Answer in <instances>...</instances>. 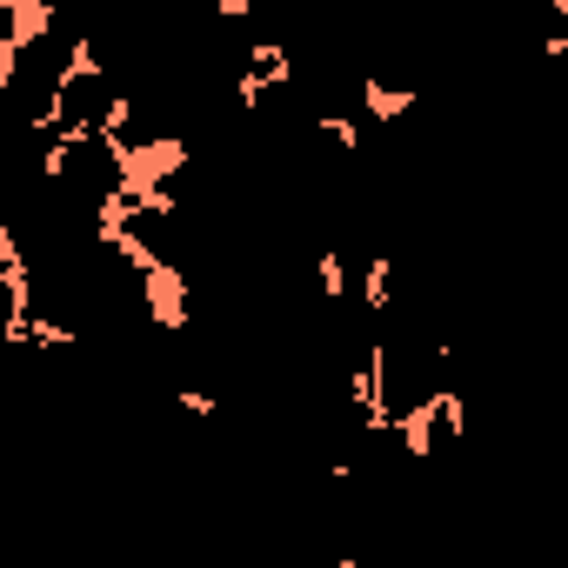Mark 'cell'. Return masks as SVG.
<instances>
[{"instance_id":"obj_1","label":"cell","mask_w":568,"mask_h":568,"mask_svg":"<svg viewBox=\"0 0 568 568\" xmlns=\"http://www.w3.org/2000/svg\"><path fill=\"white\" fill-rule=\"evenodd\" d=\"M0 21H8V34H0V41H8L14 54L41 48L54 34V8H48V0H0Z\"/></svg>"},{"instance_id":"obj_2","label":"cell","mask_w":568,"mask_h":568,"mask_svg":"<svg viewBox=\"0 0 568 568\" xmlns=\"http://www.w3.org/2000/svg\"><path fill=\"white\" fill-rule=\"evenodd\" d=\"M388 302H395V261L375 254V261L362 267V308H368V315H388Z\"/></svg>"},{"instance_id":"obj_3","label":"cell","mask_w":568,"mask_h":568,"mask_svg":"<svg viewBox=\"0 0 568 568\" xmlns=\"http://www.w3.org/2000/svg\"><path fill=\"white\" fill-rule=\"evenodd\" d=\"M362 101H368V121H402L415 108V88H382L375 74L362 81Z\"/></svg>"},{"instance_id":"obj_4","label":"cell","mask_w":568,"mask_h":568,"mask_svg":"<svg viewBox=\"0 0 568 568\" xmlns=\"http://www.w3.org/2000/svg\"><path fill=\"white\" fill-rule=\"evenodd\" d=\"M315 281H322L328 302H348V254H342V247H322V254H315Z\"/></svg>"},{"instance_id":"obj_5","label":"cell","mask_w":568,"mask_h":568,"mask_svg":"<svg viewBox=\"0 0 568 568\" xmlns=\"http://www.w3.org/2000/svg\"><path fill=\"white\" fill-rule=\"evenodd\" d=\"M315 134H328L342 154H355V148H362V128H355L348 114H315Z\"/></svg>"},{"instance_id":"obj_6","label":"cell","mask_w":568,"mask_h":568,"mask_svg":"<svg viewBox=\"0 0 568 568\" xmlns=\"http://www.w3.org/2000/svg\"><path fill=\"white\" fill-rule=\"evenodd\" d=\"M174 402H181V415H194V422H214V415H221V402H214L207 388H181Z\"/></svg>"},{"instance_id":"obj_7","label":"cell","mask_w":568,"mask_h":568,"mask_svg":"<svg viewBox=\"0 0 568 568\" xmlns=\"http://www.w3.org/2000/svg\"><path fill=\"white\" fill-rule=\"evenodd\" d=\"M14 74H21V54L0 41V108H8V88H14Z\"/></svg>"}]
</instances>
